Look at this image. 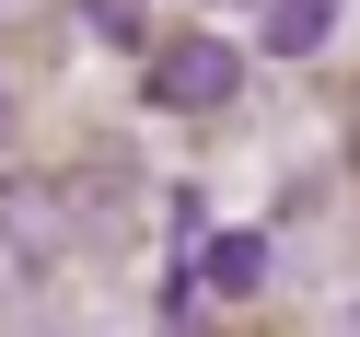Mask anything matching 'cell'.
<instances>
[{
  "mask_svg": "<svg viewBox=\"0 0 360 337\" xmlns=\"http://www.w3.org/2000/svg\"><path fill=\"white\" fill-rule=\"evenodd\" d=\"M244 58L221 47V35H174L163 58H151V105H174V117H210V105H233Z\"/></svg>",
  "mask_w": 360,
  "mask_h": 337,
  "instance_id": "1",
  "label": "cell"
},
{
  "mask_svg": "<svg viewBox=\"0 0 360 337\" xmlns=\"http://www.w3.org/2000/svg\"><path fill=\"white\" fill-rule=\"evenodd\" d=\"M198 279H210L221 303H244V291L267 279V233H221V244H210V267H198Z\"/></svg>",
  "mask_w": 360,
  "mask_h": 337,
  "instance_id": "3",
  "label": "cell"
},
{
  "mask_svg": "<svg viewBox=\"0 0 360 337\" xmlns=\"http://www.w3.org/2000/svg\"><path fill=\"white\" fill-rule=\"evenodd\" d=\"M94 35H140V0H94Z\"/></svg>",
  "mask_w": 360,
  "mask_h": 337,
  "instance_id": "4",
  "label": "cell"
},
{
  "mask_svg": "<svg viewBox=\"0 0 360 337\" xmlns=\"http://www.w3.org/2000/svg\"><path fill=\"white\" fill-rule=\"evenodd\" d=\"M337 12L349 0H267V58H314L337 35Z\"/></svg>",
  "mask_w": 360,
  "mask_h": 337,
  "instance_id": "2",
  "label": "cell"
}]
</instances>
